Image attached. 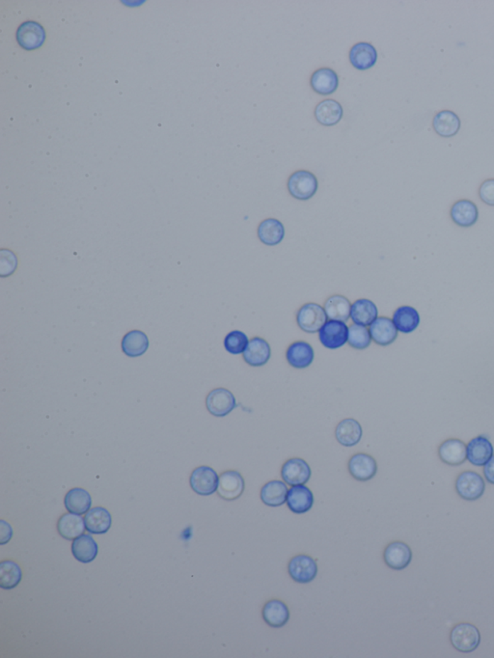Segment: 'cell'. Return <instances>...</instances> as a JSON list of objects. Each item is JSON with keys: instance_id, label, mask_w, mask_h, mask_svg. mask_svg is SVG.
<instances>
[{"instance_id": "obj_1", "label": "cell", "mask_w": 494, "mask_h": 658, "mask_svg": "<svg viewBox=\"0 0 494 658\" xmlns=\"http://www.w3.org/2000/svg\"><path fill=\"white\" fill-rule=\"evenodd\" d=\"M450 640L456 651L468 654L479 647L480 631L474 625L461 623L451 631Z\"/></svg>"}, {"instance_id": "obj_2", "label": "cell", "mask_w": 494, "mask_h": 658, "mask_svg": "<svg viewBox=\"0 0 494 658\" xmlns=\"http://www.w3.org/2000/svg\"><path fill=\"white\" fill-rule=\"evenodd\" d=\"M288 190L292 197L299 200H308L318 190V180L311 172L300 170L290 177Z\"/></svg>"}, {"instance_id": "obj_3", "label": "cell", "mask_w": 494, "mask_h": 658, "mask_svg": "<svg viewBox=\"0 0 494 658\" xmlns=\"http://www.w3.org/2000/svg\"><path fill=\"white\" fill-rule=\"evenodd\" d=\"M326 319L324 309L316 303L303 305L297 315V322L300 329L307 333L319 332L326 324Z\"/></svg>"}, {"instance_id": "obj_4", "label": "cell", "mask_w": 494, "mask_h": 658, "mask_svg": "<svg viewBox=\"0 0 494 658\" xmlns=\"http://www.w3.org/2000/svg\"><path fill=\"white\" fill-rule=\"evenodd\" d=\"M485 490V481L476 472H463L456 481V493L464 500H478V499L482 498Z\"/></svg>"}, {"instance_id": "obj_5", "label": "cell", "mask_w": 494, "mask_h": 658, "mask_svg": "<svg viewBox=\"0 0 494 658\" xmlns=\"http://www.w3.org/2000/svg\"><path fill=\"white\" fill-rule=\"evenodd\" d=\"M219 477L213 468L209 466L197 467L190 476V487L199 495L208 496L217 491Z\"/></svg>"}, {"instance_id": "obj_6", "label": "cell", "mask_w": 494, "mask_h": 658, "mask_svg": "<svg viewBox=\"0 0 494 658\" xmlns=\"http://www.w3.org/2000/svg\"><path fill=\"white\" fill-rule=\"evenodd\" d=\"M348 327L346 322L338 321L326 322L319 331V338L324 346L329 350H336L348 342Z\"/></svg>"}, {"instance_id": "obj_7", "label": "cell", "mask_w": 494, "mask_h": 658, "mask_svg": "<svg viewBox=\"0 0 494 658\" xmlns=\"http://www.w3.org/2000/svg\"><path fill=\"white\" fill-rule=\"evenodd\" d=\"M288 571L295 582L307 584L316 579L318 566L310 556L297 555L290 561Z\"/></svg>"}, {"instance_id": "obj_8", "label": "cell", "mask_w": 494, "mask_h": 658, "mask_svg": "<svg viewBox=\"0 0 494 658\" xmlns=\"http://www.w3.org/2000/svg\"><path fill=\"white\" fill-rule=\"evenodd\" d=\"M206 405L209 412L216 417L227 416L237 407L234 395L224 388H217L209 392L206 399Z\"/></svg>"}, {"instance_id": "obj_9", "label": "cell", "mask_w": 494, "mask_h": 658, "mask_svg": "<svg viewBox=\"0 0 494 658\" xmlns=\"http://www.w3.org/2000/svg\"><path fill=\"white\" fill-rule=\"evenodd\" d=\"M244 490V480L240 472L235 470L224 472L220 475L217 493L227 501L236 500Z\"/></svg>"}, {"instance_id": "obj_10", "label": "cell", "mask_w": 494, "mask_h": 658, "mask_svg": "<svg viewBox=\"0 0 494 658\" xmlns=\"http://www.w3.org/2000/svg\"><path fill=\"white\" fill-rule=\"evenodd\" d=\"M282 479L290 486L304 485L311 477V468L302 459H291L282 466Z\"/></svg>"}, {"instance_id": "obj_11", "label": "cell", "mask_w": 494, "mask_h": 658, "mask_svg": "<svg viewBox=\"0 0 494 658\" xmlns=\"http://www.w3.org/2000/svg\"><path fill=\"white\" fill-rule=\"evenodd\" d=\"M348 471L357 481L366 482L373 479L377 474V461L372 456L359 453L351 456L348 461Z\"/></svg>"}, {"instance_id": "obj_12", "label": "cell", "mask_w": 494, "mask_h": 658, "mask_svg": "<svg viewBox=\"0 0 494 658\" xmlns=\"http://www.w3.org/2000/svg\"><path fill=\"white\" fill-rule=\"evenodd\" d=\"M469 463L475 466H484L493 456V446L485 437H477L466 446Z\"/></svg>"}, {"instance_id": "obj_13", "label": "cell", "mask_w": 494, "mask_h": 658, "mask_svg": "<svg viewBox=\"0 0 494 658\" xmlns=\"http://www.w3.org/2000/svg\"><path fill=\"white\" fill-rule=\"evenodd\" d=\"M383 557L389 568L401 571L412 562V552L405 542H395L386 547Z\"/></svg>"}, {"instance_id": "obj_14", "label": "cell", "mask_w": 494, "mask_h": 658, "mask_svg": "<svg viewBox=\"0 0 494 658\" xmlns=\"http://www.w3.org/2000/svg\"><path fill=\"white\" fill-rule=\"evenodd\" d=\"M369 331L372 340L383 346L391 345L398 337V329L393 321L386 317H380L375 319L370 324Z\"/></svg>"}, {"instance_id": "obj_15", "label": "cell", "mask_w": 494, "mask_h": 658, "mask_svg": "<svg viewBox=\"0 0 494 658\" xmlns=\"http://www.w3.org/2000/svg\"><path fill=\"white\" fill-rule=\"evenodd\" d=\"M45 38L44 28L39 23L31 21L21 24L17 33L18 44L26 50H35L41 47Z\"/></svg>"}, {"instance_id": "obj_16", "label": "cell", "mask_w": 494, "mask_h": 658, "mask_svg": "<svg viewBox=\"0 0 494 658\" xmlns=\"http://www.w3.org/2000/svg\"><path fill=\"white\" fill-rule=\"evenodd\" d=\"M270 353V346L267 341L263 338L255 337L249 341L246 351H243V359L252 367H261L268 363Z\"/></svg>"}, {"instance_id": "obj_17", "label": "cell", "mask_w": 494, "mask_h": 658, "mask_svg": "<svg viewBox=\"0 0 494 658\" xmlns=\"http://www.w3.org/2000/svg\"><path fill=\"white\" fill-rule=\"evenodd\" d=\"M287 504L292 512L297 515L310 511L314 504L312 491L305 486H294L290 488L287 496Z\"/></svg>"}, {"instance_id": "obj_18", "label": "cell", "mask_w": 494, "mask_h": 658, "mask_svg": "<svg viewBox=\"0 0 494 658\" xmlns=\"http://www.w3.org/2000/svg\"><path fill=\"white\" fill-rule=\"evenodd\" d=\"M314 357H315V353H314L312 346L303 341L292 343L286 353V358L289 364L297 369H305L310 366L313 363Z\"/></svg>"}, {"instance_id": "obj_19", "label": "cell", "mask_w": 494, "mask_h": 658, "mask_svg": "<svg viewBox=\"0 0 494 658\" xmlns=\"http://www.w3.org/2000/svg\"><path fill=\"white\" fill-rule=\"evenodd\" d=\"M350 60L354 68L365 71L372 68L378 60V53L369 43H358L351 48Z\"/></svg>"}, {"instance_id": "obj_20", "label": "cell", "mask_w": 494, "mask_h": 658, "mask_svg": "<svg viewBox=\"0 0 494 658\" xmlns=\"http://www.w3.org/2000/svg\"><path fill=\"white\" fill-rule=\"evenodd\" d=\"M451 219L461 227H471L479 219V211L472 201L460 200L451 209Z\"/></svg>"}, {"instance_id": "obj_21", "label": "cell", "mask_w": 494, "mask_h": 658, "mask_svg": "<svg viewBox=\"0 0 494 658\" xmlns=\"http://www.w3.org/2000/svg\"><path fill=\"white\" fill-rule=\"evenodd\" d=\"M86 530L95 535H101L109 532L112 525L110 512L103 507L90 509L85 515Z\"/></svg>"}, {"instance_id": "obj_22", "label": "cell", "mask_w": 494, "mask_h": 658, "mask_svg": "<svg viewBox=\"0 0 494 658\" xmlns=\"http://www.w3.org/2000/svg\"><path fill=\"white\" fill-rule=\"evenodd\" d=\"M439 455L443 463L461 466L467 459L466 445L460 439H448L440 445Z\"/></svg>"}, {"instance_id": "obj_23", "label": "cell", "mask_w": 494, "mask_h": 658, "mask_svg": "<svg viewBox=\"0 0 494 658\" xmlns=\"http://www.w3.org/2000/svg\"><path fill=\"white\" fill-rule=\"evenodd\" d=\"M86 529L84 518L80 515L69 514L63 515L59 518L57 523V530L59 535L68 541H74L79 537L83 535Z\"/></svg>"}, {"instance_id": "obj_24", "label": "cell", "mask_w": 494, "mask_h": 658, "mask_svg": "<svg viewBox=\"0 0 494 658\" xmlns=\"http://www.w3.org/2000/svg\"><path fill=\"white\" fill-rule=\"evenodd\" d=\"M362 428L361 424L354 419H345L341 421L336 427L335 437L337 442L345 447H353L358 444L362 437Z\"/></svg>"}, {"instance_id": "obj_25", "label": "cell", "mask_w": 494, "mask_h": 658, "mask_svg": "<svg viewBox=\"0 0 494 658\" xmlns=\"http://www.w3.org/2000/svg\"><path fill=\"white\" fill-rule=\"evenodd\" d=\"M339 84L336 72L330 68L317 70L311 77V86L317 93L321 95H330L334 93Z\"/></svg>"}, {"instance_id": "obj_26", "label": "cell", "mask_w": 494, "mask_h": 658, "mask_svg": "<svg viewBox=\"0 0 494 658\" xmlns=\"http://www.w3.org/2000/svg\"><path fill=\"white\" fill-rule=\"evenodd\" d=\"M432 127L437 134L443 138H452L461 128V120L458 115L450 110H443L436 114L432 121Z\"/></svg>"}, {"instance_id": "obj_27", "label": "cell", "mask_w": 494, "mask_h": 658, "mask_svg": "<svg viewBox=\"0 0 494 658\" xmlns=\"http://www.w3.org/2000/svg\"><path fill=\"white\" fill-rule=\"evenodd\" d=\"M263 618L270 627H282L290 619L288 607L281 601L271 600L263 608Z\"/></svg>"}, {"instance_id": "obj_28", "label": "cell", "mask_w": 494, "mask_h": 658, "mask_svg": "<svg viewBox=\"0 0 494 658\" xmlns=\"http://www.w3.org/2000/svg\"><path fill=\"white\" fill-rule=\"evenodd\" d=\"M72 553L80 563L88 564L95 560L99 553L98 544L90 535H83L74 539Z\"/></svg>"}, {"instance_id": "obj_29", "label": "cell", "mask_w": 494, "mask_h": 658, "mask_svg": "<svg viewBox=\"0 0 494 658\" xmlns=\"http://www.w3.org/2000/svg\"><path fill=\"white\" fill-rule=\"evenodd\" d=\"M378 308L369 300H358L351 305V318L359 326H370L378 319Z\"/></svg>"}, {"instance_id": "obj_30", "label": "cell", "mask_w": 494, "mask_h": 658, "mask_svg": "<svg viewBox=\"0 0 494 658\" xmlns=\"http://www.w3.org/2000/svg\"><path fill=\"white\" fill-rule=\"evenodd\" d=\"M64 504L69 512L85 515L90 510L92 498L88 491L83 488H75L66 494Z\"/></svg>"}, {"instance_id": "obj_31", "label": "cell", "mask_w": 494, "mask_h": 658, "mask_svg": "<svg viewBox=\"0 0 494 658\" xmlns=\"http://www.w3.org/2000/svg\"><path fill=\"white\" fill-rule=\"evenodd\" d=\"M288 488L281 481H271L265 483L261 490L263 503L268 507H279L285 504L288 496Z\"/></svg>"}, {"instance_id": "obj_32", "label": "cell", "mask_w": 494, "mask_h": 658, "mask_svg": "<svg viewBox=\"0 0 494 658\" xmlns=\"http://www.w3.org/2000/svg\"><path fill=\"white\" fill-rule=\"evenodd\" d=\"M324 311L327 318L331 321L347 322L351 317L350 300L343 295H332L324 303Z\"/></svg>"}, {"instance_id": "obj_33", "label": "cell", "mask_w": 494, "mask_h": 658, "mask_svg": "<svg viewBox=\"0 0 494 658\" xmlns=\"http://www.w3.org/2000/svg\"><path fill=\"white\" fill-rule=\"evenodd\" d=\"M285 229L283 224L275 219L264 220L258 228V237L267 246H276L283 241Z\"/></svg>"}, {"instance_id": "obj_34", "label": "cell", "mask_w": 494, "mask_h": 658, "mask_svg": "<svg viewBox=\"0 0 494 658\" xmlns=\"http://www.w3.org/2000/svg\"><path fill=\"white\" fill-rule=\"evenodd\" d=\"M393 321L398 331L412 333L420 324V316L412 306H401L394 312Z\"/></svg>"}, {"instance_id": "obj_35", "label": "cell", "mask_w": 494, "mask_h": 658, "mask_svg": "<svg viewBox=\"0 0 494 658\" xmlns=\"http://www.w3.org/2000/svg\"><path fill=\"white\" fill-rule=\"evenodd\" d=\"M149 340L144 332L133 330L128 332L122 340V350L126 356L138 357L146 353Z\"/></svg>"}, {"instance_id": "obj_36", "label": "cell", "mask_w": 494, "mask_h": 658, "mask_svg": "<svg viewBox=\"0 0 494 658\" xmlns=\"http://www.w3.org/2000/svg\"><path fill=\"white\" fill-rule=\"evenodd\" d=\"M342 116V106L334 100H324L315 109L317 121L324 126L336 125Z\"/></svg>"}, {"instance_id": "obj_37", "label": "cell", "mask_w": 494, "mask_h": 658, "mask_svg": "<svg viewBox=\"0 0 494 658\" xmlns=\"http://www.w3.org/2000/svg\"><path fill=\"white\" fill-rule=\"evenodd\" d=\"M23 579V571L14 561H2L0 564V587L12 590L17 587Z\"/></svg>"}, {"instance_id": "obj_38", "label": "cell", "mask_w": 494, "mask_h": 658, "mask_svg": "<svg viewBox=\"0 0 494 658\" xmlns=\"http://www.w3.org/2000/svg\"><path fill=\"white\" fill-rule=\"evenodd\" d=\"M370 342H372V337L366 327L354 324L348 327V343L351 348L356 350H365L370 345Z\"/></svg>"}, {"instance_id": "obj_39", "label": "cell", "mask_w": 494, "mask_h": 658, "mask_svg": "<svg viewBox=\"0 0 494 658\" xmlns=\"http://www.w3.org/2000/svg\"><path fill=\"white\" fill-rule=\"evenodd\" d=\"M248 343V338L243 332L234 330V331L228 333L227 336L225 337V350L231 354L237 356V354L243 353Z\"/></svg>"}, {"instance_id": "obj_40", "label": "cell", "mask_w": 494, "mask_h": 658, "mask_svg": "<svg viewBox=\"0 0 494 658\" xmlns=\"http://www.w3.org/2000/svg\"><path fill=\"white\" fill-rule=\"evenodd\" d=\"M479 195L483 202L494 206V179L487 180L481 185Z\"/></svg>"}, {"instance_id": "obj_41", "label": "cell", "mask_w": 494, "mask_h": 658, "mask_svg": "<svg viewBox=\"0 0 494 658\" xmlns=\"http://www.w3.org/2000/svg\"><path fill=\"white\" fill-rule=\"evenodd\" d=\"M0 525H1V528H0L1 529V530H0V539H1L0 544L4 545L12 539L13 529L11 527L9 523H7L6 521L4 520L0 521Z\"/></svg>"}, {"instance_id": "obj_42", "label": "cell", "mask_w": 494, "mask_h": 658, "mask_svg": "<svg viewBox=\"0 0 494 658\" xmlns=\"http://www.w3.org/2000/svg\"><path fill=\"white\" fill-rule=\"evenodd\" d=\"M484 475L490 483L494 485V456L484 466Z\"/></svg>"}]
</instances>
